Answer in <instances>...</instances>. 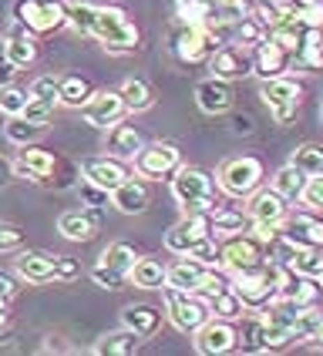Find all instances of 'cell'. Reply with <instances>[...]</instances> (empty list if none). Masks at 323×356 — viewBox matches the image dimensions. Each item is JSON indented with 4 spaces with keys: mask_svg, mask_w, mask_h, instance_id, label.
<instances>
[{
    "mask_svg": "<svg viewBox=\"0 0 323 356\" xmlns=\"http://www.w3.org/2000/svg\"><path fill=\"white\" fill-rule=\"evenodd\" d=\"M260 316L266 323V346H269V353L317 337V326L323 319L317 313V306H300V302H290V299H280V296L273 299L269 306H262Z\"/></svg>",
    "mask_w": 323,
    "mask_h": 356,
    "instance_id": "obj_1",
    "label": "cell"
},
{
    "mask_svg": "<svg viewBox=\"0 0 323 356\" xmlns=\"http://www.w3.org/2000/svg\"><path fill=\"white\" fill-rule=\"evenodd\" d=\"M14 269L20 279H27L31 286H47V282H71L81 276L78 259L71 256H51V252H34L24 249L14 259Z\"/></svg>",
    "mask_w": 323,
    "mask_h": 356,
    "instance_id": "obj_2",
    "label": "cell"
},
{
    "mask_svg": "<svg viewBox=\"0 0 323 356\" xmlns=\"http://www.w3.org/2000/svg\"><path fill=\"white\" fill-rule=\"evenodd\" d=\"M165 286H175L182 293H196V296L205 299V296H212V293H219V289H229L233 279L222 276L219 266H205L199 259L182 256L175 266H168Z\"/></svg>",
    "mask_w": 323,
    "mask_h": 356,
    "instance_id": "obj_3",
    "label": "cell"
},
{
    "mask_svg": "<svg viewBox=\"0 0 323 356\" xmlns=\"http://www.w3.org/2000/svg\"><path fill=\"white\" fill-rule=\"evenodd\" d=\"M168 181H172V198L179 202L185 216L189 212H209L216 205V181L209 172L192 168V165H179Z\"/></svg>",
    "mask_w": 323,
    "mask_h": 356,
    "instance_id": "obj_4",
    "label": "cell"
},
{
    "mask_svg": "<svg viewBox=\"0 0 323 356\" xmlns=\"http://www.w3.org/2000/svg\"><path fill=\"white\" fill-rule=\"evenodd\" d=\"M91 38L98 40L108 54H132L139 47V27L128 20V14L121 7H98Z\"/></svg>",
    "mask_w": 323,
    "mask_h": 356,
    "instance_id": "obj_5",
    "label": "cell"
},
{
    "mask_svg": "<svg viewBox=\"0 0 323 356\" xmlns=\"http://www.w3.org/2000/svg\"><path fill=\"white\" fill-rule=\"evenodd\" d=\"M233 293L239 296L246 313H260L262 306H269L280 296V266L269 259L262 269L246 273V276H233Z\"/></svg>",
    "mask_w": 323,
    "mask_h": 356,
    "instance_id": "obj_6",
    "label": "cell"
},
{
    "mask_svg": "<svg viewBox=\"0 0 323 356\" xmlns=\"http://www.w3.org/2000/svg\"><path fill=\"white\" fill-rule=\"evenodd\" d=\"M269 262L266 256V245L262 238L249 232H239V236H226V242L219 245V266L229 273V276H246V273H256Z\"/></svg>",
    "mask_w": 323,
    "mask_h": 356,
    "instance_id": "obj_7",
    "label": "cell"
},
{
    "mask_svg": "<svg viewBox=\"0 0 323 356\" xmlns=\"http://www.w3.org/2000/svg\"><path fill=\"white\" fill-rule=\"evenodd\" d=\"M162 302H165V319L185 337H192L202 323L212 319L205 299L196 296V293H182L175 286H162Z\"/></svg>",
    "mask_w": 323,
    "mask_h": 356,
    "instance_id": "obj_8",
    "label": "cell"
},
{
    "mask_svg": "<svg viewBox=\"0 0 323 356\" xmlns=\"http://www.w3.org/2000/svg\"><path fill=\"white\" fill-rule=\"evenodd\" d=\"M222 44V34L212 31L209 24H182L179 31L172 34V54L182 60V64H202L209 60Z\"/></svg>",
    "mask_w": 323,
    "mask_h": 356,
    "instance_id": "obj_9",
    "label": "cell"
},
{
    "mask_svg": "<svg viewBox=\"0 0 323 356\" xmlns=\"http://www.w3.org/2000/svg\"><path fill=\"white\" fill-rule=\"evenodd\" d=\"M216 185L229 198H249L262 185V161L253 155H239V159L222 161Z\"/></svg>",
    "mask_w": 323,
    "mask_h": 356,
    "instance_id": "obj_10",
    "label": "cell"
},
{
    "mask_svg": "<svg viewBox=\"0 0 323 356\" xmlns=\"http://www.w3.org/2000/svg\"><path fill=\"white\" fill-rule=\"evenodd\" d=\"M139 252L128 245V242H111L104 252L98 256L95 269H91V282L101 286V289H125L128 282V273L135 266Z\"/></svg>",
    "mask_w": 323,
    "mask_h": 356,
    "instance_id": "obj_11",
    "label": "cell"
},
{
    "mask_svg": "<svg viewBox=\"0 0 323 356\" xmlns=\"http://www.w3.org/2000/svg\"><path fill=\"white\" fill-rule=\"evenodd\" d=\"M14 20L27 34H54L61 31L68 17H64V3L61 0H17L14 3Z\"/></svg>",
    "mask_w": 323,
    "mask_h": 356,
    "instance_id": "obj_12",
    "label": "cell"
},
{
    "mask_svg": "<svg viewBox=\"0 0 323 356\" xmlns=\"http://www.w3.org/2000/svg\"><path fill=\"white\" fill-rule=\"evenodd\" d=\"M260 98H262V104L269 108V115H273L276 124H290V121L297 118V111H300V104H303V88L293 78L280 74V78L262 81Z\"/></svg>",
    "mask_w": 323,
    "mask_h": 356,
    "instance_id": "obj_13",
    "label": "cell"
},
{
    "mask_svg": "<svg viewBox=\"0 0 323 356\" xmlns=\"http://www.w3.org/2000/svg\"><path fill=\"white\" fill-rule=\"evenodd\" d=\"M182 165V152L179 145L172 141H152V145H141L139 155H135V175L139 178H172L175 168Z\"/></svg>",
    "mask_w": 323,
    "mask_h": 356,
    "instance_id": "obj_14",
    "label": "cell"
},
{
    "mask_svg": "<svg viewBox=\"0 0 323 356\" xmlns=\"http://www.w3.org/2000/svg\"><path fill=\"white\" fill-rule=\"evenodd\" d=\"M216 236L212 232V222H209V212H189V216L175 222L168 232H165V249L175 252V256H189L202 238Z\"/></svg>",
    "mask_w": 323,
    "mask_h": 356,
    "instance_id": "obj_15",
    "label": "cell"
},
{
    "mask_svg": "<svg viewBox=\"0 0 323 356\" xmlns=\"http://www.w3.org/2000/svg\"><path fill=\"white\" fill-rule=\"evenodd\" d=\"M209 71H212V78H222V81H239V78H246V74H253L249 47L226 40L219 51L209 58Z\"/></svg>",
    "mask_w": 323,
    "mask_h": 356,
    "instance_id": "obj_16",
    "label": "cell"
},
{
    "mask_svg": "<svg viewBox=\"0 0 323 356\" xmlns=\"http://www.w3.org/2000/svg\"><path fill=\"white\" fill-rule=\"evenodd\" d=\"M192 337H196V350L202 356H222L236 350V326H233V319L212 316L209 323H202Z\"/></svg>",
    "mask_w": 323,
    "mask_h": 356,
    "instance_id": "obj_17",
    "label": "cell"
},
{
    "mask_svg": "<svg viewBox=\"0 0 323 356\" xmlns=\"http://www.w3.org/2000/svg\"><path fill=\"white\" fill-rule=\"evenodd\" d=\"M246 216H249L253 225H273V229H280L283 222H286V216H290V202L280 192H273V188H256L249 195Z\"/></svg>",
    "mask_w": 323,
    "mask_h": 356,
    "instance_id": "obj_18",
    "label": "cell"
},
{
    "mask_svg": "<svg viewBox=\"0 0 323 356\" xmlns=\"http://www.w3.org/2000/svg\"><path fill=\"white\" fill-rule=\"evenodd\" d=\"M81 175H84V181L98 185V188H104V192L111 195L121 181L132 175V168L125 165V159H115V155H101V159H84V161H81Z\"/></svg>",
    "mask_w": 323,
    "mask_h": 356,
    "instance_id": "obj_19",
    "label": "cell"
},
{
    "mask_svg": "<svg viewBox=\"0 0 323 356\" xmlns=\"http://www.w3.org/2000/svg\"><path fill=\"white\" fill-rule=\"evenodd\" d=\"M249 58H253V74H260V78L266 81V78H280V74H286L293 54H290L286 47H280L276 40L266 34L260 44L249 47Z\"/></svg>",
    "mask_w": 323,
    "mask_h": 356,
    "instance_id": "obj_20",
    "label": "cell"
},
{
    "mask_svg": "<svg viewBox=\"0 0 323 356\" xmlns=\"http://www.w3.org/2000/svg\"><path fill=\"white\" fill-rule=\"evenodd\" d=\"M101 229V205H81V209H68L58 218V232L71 242H91Z\"/></svg>",
    "mask_w": 323,
    "mask_h": 356,
    "instance_id": "obj_21",
    "label": "cell"
},
{
    "mask_svg": "<svg viewBox=\"0 0 323 356\" xmlns=\"http://www.w3.org/2000/svg\"><path fill=\"white\" fill-rule=\"evenodd\" d=\"M125 101H121L118 91H95L91 98H88V104L81 108V115H84V121L91 124V128H101V131H108L115 121L125 118Z\"/></svg>",
    "mask_w": 323,
    "mask_h": 356,
    "instance_id": "obj_22",
    "label": "cell"
},
{
    "mask_svg": "<svg viewBox=\"0 0 323 356\" xmlns=\"http://www.w3.org/2000/svg\"><path fill=\"white\" fill-rule=\"evenodd\" d=\"M14 168H17V178H31V181L47 185L54 178V172H58V159L51 152L38 148V145H24V152L17 155Z\"/></svg>",
    "mask_w": 323,
    "mask_h": 356,
    "instance_id": "obj_23",
    "label": "cell"
},
{
    "mask_svg": "<svg viewBox=\"0 0 323 356\" xmlns=\"http://www.w3.org/2000/svg\"><path fill=\"white\" fill-rule=\"evenodd\" d=\"M196 104H199L205 115H226V111L236 104L233 81H222V78L199 81V84H196Z\"/></svg>",
    "mask_w": 323,
    "mask_h": 356,
    "instance_id": "obj_24",
    "label": "cell"
},
{
    "mask_svg": "<svg viewBox=\"0 0 323 356\" xmlns=\"http://www.w3.org/2000/svg\"><path fill=\"white\" fill-rule=\"evenodd\" d=\"M280 232L297 245L323 249V218H317L313 212H290L286 222L280 225Z\"/></svg>",
    "mask_w": 323,
    "mask_h": 356,
    "instance_id": "obj_25",
    "label": "cell"
},
{
    "mask_svg": "<svg viewBox=\"0 0 323 356\" xmlns=\"http://www.w3.org/2000/svg\"><path fill=\"white\" fill-rule=\"evenodd\" d=\"M121 323H125L128 330H135L141 339H152L162 330L165 313H162L159 306H152V302H132V306L121 309Z\"/></svg>",
    "mask_w": 323,
    "mask_h": 356,
    "instance_id": "obj_26",
    "label": "cell"
},
{
    "mask_svg": "<svg viewBox=\"0 0 323 356\" xmlns=\"http://www.w3.org/2000/svg\"><path fill=\"white\" fill-rule=\"evenodd\" d=\"M111 205L118 209L121 216H141L145 209H148V202H152V195H148V185L141 181V178H125L118 188L111 192Z\"/></svg>",
    "mask_w": 323,
    "mask_h": 356,
    "instance_id": "obj_27",
    "label": "cell"
},
{
    "mask_svg": "<svg viewBox=\"0 0 323 356\" xmlns=\"http://www.w3.org/2000/svg\"><path fill=\"white\" fill-rule=\"evenodd\" d=\"M141 343H145V339H141L135 330L121 326V330H111V333L98 337V343L91 346V353L95 356H135L141 350Z\"/></svg>",
    "mask_w": 323,
    "mask_h": 356,
    "instance_id": "obj_28",
    "label": "cell"
},
{
    "mask_svg": "<svg viewBox=\"0 0 323 356\" xmlns=\"http://www.w3.org/2000/svg\"><path fill=\"white\" fill-rule=\"evenodd\" d=\"M209 222H212V232H216V236H239V232H249V229H253V222H249L246 212L233 209V205H222V202H216V205L209 209Z\"/></svg>",
    "mask_w": 323,
    "mask_h": 356,
    "instance_id": "obj_29",
    "label": "cell"
},
{
    "mask_svg": "<svg viewBox=\"0 0 323 356\" xmlns=\"http://www.w3.org/2000/svg\"><path fill=\"white\" fill-rule=\"evenodd\" d=\"M141 145H145V141H141V131L135 124L115 121V124L108 128V152H111L115 159H135Z\"/></svg>",
    "mask_w": 323,
    "mask_h": 356,
    "instance_id": "obj_30",
    "label": "cell"
},
{
    "mask_svg": "<svg viewBox=\"0 0 323 356\" xmlns=\"http://www.w3.org/2000/svg\"><path fill=\"white\" fill-rule=\"evenodd\" d=\"M236 346L242 353H269L266 346V323L262 316H239V326H236Z\"/></svg>",
    "mask_w": 323,
    "mask_h": 356,
    "instance_id": "obj_31",
    "label": "cell"
},
{
    "mask_svg": "<svg viewBox=\"0 0 323 356\" xmlns=\"http://www.w3.org/2000/svg\"><path fill=\"white\" fill-rule=\"evenodd\" d=\"M95 91H98V88L91 84V78H84V74H64V78H58V104L84 108Z\"/></svg>",
    "mask_w": 323,
    "mask_h": 356,
    "instance_id": "obj_32",
    "label": "cell"
},
{
    "mask_svg": "<svg viewBox=\"0 0 323 356\" xmlns=\"http://www.w3.org/2000/svg\"><path fill=\"white\" fill-rule=\"evenodd\" d=\"M293 60L300 64L303 71H320L323 67V31H303L300 44L293 51Z\"/></svg>",
    "mask_w": 323,
    "mask_h": 356,
    "instance_id": "obj_33",
    "label": "cell"
},
{
    "mask_svg": "<svg viewBox=\"0 0 323 356\" xmlns=\"http://www.w3.org/2000/svg\"><path fill=\"white\" fill-rule=\"evenodd\" d=\"M306 181H310V178L303 175L297 165H283L280 172L273 175L269 188H273V192H280L286 202H300V198H303V188H306Z\"/></svg>",
    "mask_w": 323,
    "mask_h": 356,
    "instance_id": "obj_34",
    "label": "cell"
},
{
    "mask_svg": "<svg viewBox=\"0 0 323 356\" xmlns=\"http://www.w3.org/2000/svg\"><path fill=\"white\" fill-rule=\"evenodd\" d=\"M118 95L128 111H148V108L155 104V91H152V84L145 78H128L118 88Z\"/></svg>",
    "mask_w": 323,
    "mask_h": 356,
    "instance_id": "obj_35",
    "label": "cell"
},
{
    "mask_svg": "<svg viewBox=\"0 0 323 356\" xmlns=\"http://www.w3.org/2000/svg\"><path fill=\"white\" fill-rule=\"evenodd\" d=\"M165 266L159 259H135L132 273H128V282H135L139 289H162L165 286Z\"/></svg>",
    "mask_w": 323,
    "mask_h": 356,
    "instance_id": "obj_36",
    "label": "cell"
},
{
    "mask_svg": "<svg viewBox=\"0 0 323 356\" xmlns=\"http://www.w3.org/2000/svg\"><path fill=\"white\" fill-rule=\"evenodd\" d=\"M44 131H47V124H38V121H27L24 115H14V118L3 121V135L7 141H14V145H34L38 138H44Z\"/></svg>",
    "mask_w": 323,
    "mask_h": 356,
    "instance_id": "obj_37",
    "label": "cell"
},
{
    "mask_svg": "<svg viewBox=\"0 0 323 356\" xmlns=\"http://www.w3.org/2000/svg\"><path fill=\"white\" fill-rule=\"evenodd\" d=\"M3 40H7V54H10V60H14V64H17V71H20V67H27L31 60L38 58V47H34V40H31V34L20 27L17 20H14V31H10V34H7Z\"/></svg>",
    "mask_w": 323,
    "mask_h": 356,
    "instance_id": "obj_38",
    "label": "cell"
},
{
    "mask_svg": "<svg viewBox=\"0 0 323 356\" xmlns=\"http://www.w3.org/2000/svg\"><path fill=\"white\" fill-rule=\"evenodd\" d=\"M95 14H98L95 3H84V0H64V17H68V24H71L78 34H88V38H91V31H95Z\"/></svg>",
    "mask_w": 323,
    "mask_h": 356,
    "instance_id": "obj_39",
    "label": "cell"
},
{
    "mask_svg": "<svg viewBox=\"0 0 323 356\" xmlns=\"http://www.w3.org/2000/svg\"><path fill=\"white\" fill-rule=\"evenodd\" d=\"M205 302H209V313L216 319H239L246 309H242L239 296L233 293V286L229 289H219V293H212V296H205Z\"/></svg>",
    "mask_w": 323,
    "mask_h": 356,
    "instance_id": "obj_40",
    "label": "cell"
},
{
    "mask_svg": "<svg viewBox=\"0 0 323 356\" xmlns=\"http://www.w3.org/2000/svg\"><path fill=\"white\" fill-rule=\"evenodd\" d=\"M290 165H297L306 178L323 175V145H300V148L293 152Z\"/></svg>",
    "mask_w": 323,
    "mask_h": 356,
    "instance_id": "obj_41",
    "label": "cell"
},
{
    "mask_svg": "<svg viewBox=\"0 0 323 356\" xmlns=\"http://www.w3.org/2000/svg\"><path fill=\"white\" fill-rule=\"evenodd\" d=\"M27 98H31V95H27L24 88H14V84H0V115H7V118L24 115Z\"/></svg>",
    "mask_w": 323,
    "mask_h": 356,
    "instance_id": "obj_42",
    "label": "cell"
},
{
    "mask_svg": "<svg viewBox=\"0 0 323 356\" xmlns=\"http://www.w3.org/2000/svg\"><path fill=\"white\" fill-rule=\"evenodd\" d=\"M290 14L300 20L303 27H310V31H323V0H310V3H303V7H293Z\"/></svg>",
    "mask_w": 323,
    "mask_h": 356,
    "instance_id": "obj_43",
    "label": "cell"
},
{
    "mask_svg": "<svg viewBox=\"0 0 323 356\" xmlns=\"http://www.w3.org/2000/svg\"><path fill=\"white\" fill-rule=\"evenodd\" d=\"M58 111V101H47V98H27V108H24V118L27 121H38V124H47Z\"/></svg>",
    "mask_w": 323,
    "mask_h": 356,
    "instance_id": "obj_44",
    "label": "cell"
},
{
    "mask_svg": "<svg viewBox=\"0 0 323 356\" xmlns=\"http://www.w3.org/2000/svg\"><path fill=\"white\" fill-rule=\"evenodd\" d=\"M27 95L31 98H47V101H58V78L54 74H40V78L31 81V88H27Z\"/></svg>",
    "mask_w": 323,
    "mask_h": 356,
    "instance_id": "obj_45",
    "label": "cell"
},
{
    "mask_svg": "<svg viewBox=\"0 0 323 356\" xmlns=\"http://www.w3.org/2000/svg\"><path fill=\"white\" fill-rule=\"evenodd\" d=\"M20 245H24V229L0 222V256H3V252H17Z\"/></svg>",
    "mask_w": 323,
    "mask_h": 356,
    "instance_id": "obj_46",
    "label": "cell"
},
{
    "mask_svg": "<svg viewBox=\"0 0 323 356\" xmlns=\"http://www.w3.org/2000/svg\"><path fill=\"white\" fill-rule=\"evenodd\" d=\"M192 259H199V262H205V266H219V242H216V236L202 238L199 245L189 252Z\"/></svg>",
    "mask_w": 323,
    "mask_h": 356,
    "instance_id": "obj_47",
    "label": "cell"
},
{
    "mask_svg": "<svg viewBox=\"0 0 323 356\" xmlns=\"http://www.w3.org/2000/svg\"><path fill=\"white\" fill-rule=\"evenodd\" d=\"M300 202L303 205H310L313 212H323V175H317V178H310V181H306Z\"/></svg>",
    "mask_w": 323,
    "mask_h": 356,
    "instance_id": "obj_48",
    "label": "cell"
},
{
    "mask_svg": "<svg viewBox=\"0 0 323 356\" xmlns=\"http://www.w3.org/2000/svg\"><path fill=\"white\" fill-rule=\"evenodd\" d=\"M14 74H17V64H14L10 54H7V40L0 38V84H10Z\"/></svg>",
    "mask_w": 323,
    "mask_h": 356,
    "instance_id": "obj_49",
    "label": "cell"
},
{
    "mask_svg": "<svg viewBox=\"0 0 323 356\" xmlns=\"http://www.w3.org/2000/svg\"><path fill=\"white\" fill-rule=\"evenodd\" d=\"M104 202H108V192H104V188L91 185V181L81 185V205H104Z\"/></svg>",
    "mask_w": 323,
    "mask_h": 356,
    "instance_id": "obj_50",
    "label": "cell"
},
{
    "mask_svg": "<svg viewBox=\"0 0 323 356\" xmlns=\"http://www.w3.org/2000/svg\"><path fill=\"white\" fill-rule=\"evenodd\" d=\"M14 296H17V279L0 269V302H10Z\"/></svg>",
    "mask_w": 323,
    "mask_h": 356,
    "instance_id": "obj_51",
    "label": "cell"
},
{
    "mask_svg": "<svg viewBox=\"0 0 323 356\" xmlns=\"http://www.w3.org/2000/svg\"><path fill=\"white\" fill-rule=\"evenodd\" d=\"M14 178H17V168H14V161L0 155V188H7V185H10Z\"/></svg>",
    "mask_w": 323,
    "mask_h": 356,
    "instance_id": "obj_52",
    "label": "cell"
},
{
    "mask_svg": "<svg viewBox=\"0 0 323 356\" xmlns=\"http://www.w3.org/2000/svg\"><path fill=\"white\" fill-rule=\"evenodd\" d=\"M10 339V313H7V302H0V343Z\"/></svg>",
    "mask_w": 323,
    "mask_h": 356,
    "instance_id": "obj_53",
    "label": "cell"
},
{
    "mask_svg": "<svg viewBox=\"0 0 323 356\" xmlns=\"http://www.w3.org/2000/svg\"><path fill=\"white\" fill-rule=\"evenodd\" d=\"M233 131H236V135H249V131H253V121H249V118H236Z\"/></svg>",
    "mask_w": 323,
    "mask_h": 356,
    "instance_id": "obj_54",
    "label": "cell"
},
{
    "mask_svg": "<svg viewBox=\"0 0 323 356\" xmlns=\"http://www.w3.org/2000/svg\"><path fill=\"white\" fill-rule=\"evenodd\" d=\"M266 3H276L283 14H290V3H293V0H266Z\"/></svg>",
    "mask_w": 323,
    "mask_h": 356,
    "instance_id": "obj_55",
    "label": "cell"
},
{
    "mask_svg": "<svg viewBox=\"0 0 323 356\" xmlns=\"http://www.w3.org/2000/svg\"><path fill=\"white\" fill-rule=\"evenodd\" d=\"M219 3H226V7H242L246 0H219Z\"/></svg>",
    "mask_w": 323,
    "mask_h": 356,
    "instance_id": "obj_56",
    "label": "cell"
},
{
    "mask_svg": "<svg viewBox=\"0 0 323 356\" xmlns=\"http://www.w3.org/2000/svg\"><path fill=\"white\" fill-rule=\"evenodd\" d=\"M317 339H320V346H323V319H320V326H317Z\"/></svg>",
    "mask_w": 323,
    "mask_h": 356,
    "instance_id": "obj_57",
    "label": "cell"
},
{
    "mask_svg": "<svg viewBox=\"0 0 323 356\" xmlns=\"http://www.w3.org/2000/svg\"><path fill=\"white\" fill-rule=\"evenodd\" d=\"M320 289H323V276H320Z\"/></svg>",
    "mask_w": 323,
    "mask_h": 356,
    "instance_id": "obj_58",
    "label": "cell"
}]
</instances>
